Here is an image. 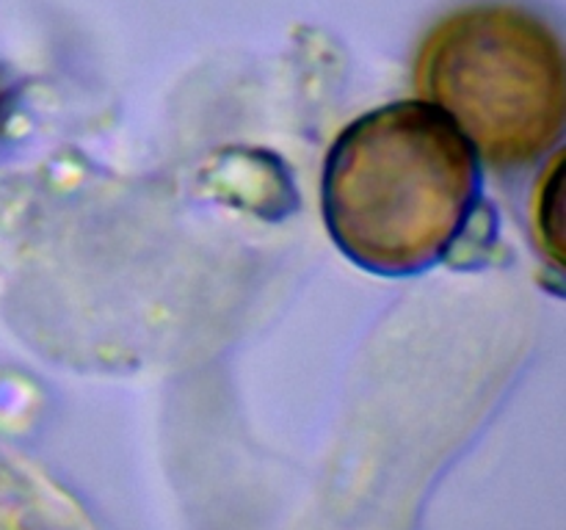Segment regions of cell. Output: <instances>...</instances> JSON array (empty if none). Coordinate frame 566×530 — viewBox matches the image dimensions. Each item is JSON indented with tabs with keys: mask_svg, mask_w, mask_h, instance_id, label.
I'll use <instances>...</instances> for the list:
<instances>
[{
	"mask_svg": "<svg viewBox=\"0 0 566 530\" xmlns=\"http://www.w3.org/2000/svg\"><path fill=\"white\" fill-rule=\"evenodd\" d=\"M415 83L497 169L534 163L562 136V44L520 6H468L440 20L420 44Z\"/></svg>",
	"mask_w": 566,
	"mask_h": 530,
	"instance_id": "7a4b0ae2",
	"label": "cell"
},
{
	"mask_svg": "<svg viewBox=\"0 0 566 530\" xmlns=\"http://www.w3.org/2000/svg\"><path fill=\"white\" fill-rule=\"evenodd\" d=\"M479 199L473 147L440 108L396 103L340 132L324 169V215L365 271L418 274L457 243Z\"/></svg>",
	"mask_w": 566,
	"mask_h": 530,
	"instance_id": "6da1fadb",
	"label": "cell"
}]
</instances>
